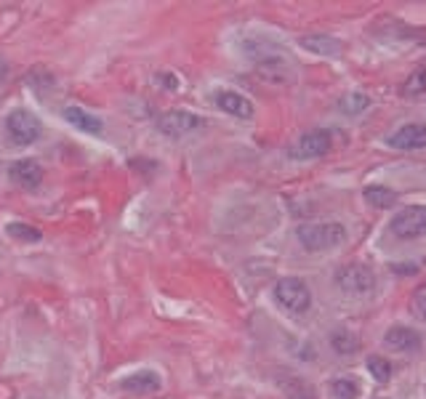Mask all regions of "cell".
Here are the masks:
<instances>
[{
    "instance_id": "10",
    "label": "cell",
    "mask_w": 426,
    "mask_h": 399,
    "mask_svg": "<svg viewBox=\"0 0 426 399\" xmlns=\"http://www.w3.org/2000/svg\"><path fill=\"white\" fill-rule=\"evenodd\" d=\"M216 104H219L221 112H227L232 118H240V120L253 118V104L243 94H237V91H219L216 94Z\"/></svg>"
},
{
    "instance_id": "3",
    "label": "cell",
    "mask_w": 426,
    "mask_h": 399,
    "mask_svg": "<svg viewBox=\"0 0 426 399\" xmlns=\"http://www.w3.org/2000/svg\"><path fill=\"white\" fill-rule=\"evenodd\" d=\"M6 131H8L13 144L30 146L40 139V133H43V122L37 120L32 112H27V109H13L11 115L6 118Z\"/></svg>"
},
{
    "instance_id": "13",
    "label": "cell",
    "mask_w": 426,
    "mask_h": 399,
    "mask_svg": "<svg viewBox=\"0 0 426 399\" xmlns=\"http://www.w3.org/2000/svg\"><path fill=\"white\" fill-rule=\"evenodd\" d=\"M387 343L394 346V349L400 351H418L421 349V338H418V333L411 330V327H391L389 333H387Z\"/></svg>"
},
{
    "instance_id": "2",
    "label": "cell",
    "mask_w": 426,
    "mask_h": 399,
    "mask_svg": "<svg viewBox=\"0 0 426 399\" xmlns=\"http://www.w3.org/2000/svg\"><path fill=\"white\" fill-rule=\"evenodd\" d=\"M275 298H277L282 309H288L293 315H304L309 309V303H312V293H309L304 279L285 277L275 285Z\"/></svg>"
},
{
    "instance_id": "7",
    "label": "cell",
    "mask_w": 426,
    "mask_h": 399,
    "mask_svg": "<svg viewBox=\"0 0 426 399\" xmlns=\"http://www.w3.org/2000/svg\"><path fill=\"white\" fill-rule=\"evenodd\" d=\"M330 149V133L328 131H309L299 139V144L291 149V158L299 160H312L328 155Z\"/></svg>"
},
{
    "instance_id": "21",
    "label": "cell",
    "mask_w": 426,
    "mask_h": 399,
    "mask_svg": "<svg viewBox=\"0 0 426 399\" xmlns=\"http://www.w3.org/2000/svg\"><path fill=\"white\" fill-rule=\"evenodd\" d=\"M370 104V99L365 94H349V96H344L341 101V107L346 109V112H363V109Z\"/></svg>"
},
{
    "instance_id": "14",
    "label": "cell",
    "mask_w": 426,
    "mask_h": 399,
    "mask_svg": "<svg viewBox=\"0 0 426 399\" xmlns=\"http://www.w3.org/2000/svg\"><path fill=\"white\" fill-rule=\"evenodd\" d=\"M301 46L312 53H320V56H339L344 46H341L336 37H328V35H306L301 37Z\"/></svg>"
},
{
    "instance_id": "1",
    "label": "cell",
    "mask_w": 426,
    "mask_h": 399,
    "mask_svg": "<svg viewBox=\"0 0 426 399\" xmlns=\"http://www.w3.org/2000/svg\"><path fill=\"white\" fill-rule=\"evenodd\" d=\"M346 237V229L336 224V221H325V224H304L299 227V242L306 251H333L339 248Z\"/></svg>"
},
{
    "instance_id": "18",
    "label": "cell",
    "mask_w": 426,
    "mask_h": 399,
    "mask_svg": "<svg viewBox=\"0 0 426 399\" xmlns=\"http://www.w3.org/2000/svg\"><path fill=\"white\" fill-rule=\"evenodd\" d=\"M330 343H333V349L339 351V354H352V351H357V338H354L349 330L333 333V336H330Z\"/></svg>"
},
{
    "instance_id": "20",
    "label": "cell",
    "mask_w": 426,
    "mask_h": 399,
    "mask_svg": "<svg viewBox=\"0 0 426 399\" xmlns=\"http://www.w3.org/2000/svg\"><path fill=\"white\" fill-rule=\"evenodd\" d=\"M405 94H426V67H418L413 75H408L405 83Z\"/></svg>"
},
{
    "instance_id": "4",
    "label": "cell",
    "mask_w": 426,
    "mask_h": 399,
    "mask_svg": "<svg viewBox=\"0 0 426 399\" xmlns=\"http://www.w3.org/2000/svg\"><path fill=\"white\" fill-rule=\"evenodd\" d=\"M391 232L402 240H413L426 234V208L424 205H405L391 218Z\"/></svg>"
},
{
    "instance_id": "6",
    "label": "cell",
    "mask_w": 426,
    "mask_h": 399,
    "mask_svg": "<svg viewBox=\"0 0 426 399\" xmlns=\"http://www.w3.org/2000/svg\"><path fill=\"white\" fill-rule=\"evenodd\" d=\"M197 125H200L197 115L184 112V109H170V112H165V115L158 120L160 133H163V136H168V139H179V136H184V133L195 131Z\"/></svg>"
},
{
    "instance_id": "19",
    "label": "cell",
    "mask_w": 426,
    "mask_h": 399,
    "mask_svg": "<svg viewBox=\"0 0 426 399\" xmlns=\"http://www.w3.org/2000/svg\"><path fill=\"white\" fill-rule=\"evenodd\" d=\"M330 391L336 394V399H357V394H360L357 384L346 381V378H339V381H333V384H330Z\"/></svg>"
},
{
    "instance_id": "5",
    "label": "cell",
    "mask_w": 426,
    "mask_h": 399,
    "mask_svg": "<svg viewBox=\"0 0 426 399\" xmlns=\"http://www.w3.org/2000/svg\"><path fill=\"white\" fill-rule=\"evenodd\" d=\"M336 282H339L341 291L346 293H370L373 291V285H376V277H373V272L363 264H349L344 266L339 274H336Z\"/></svg>"
},
{
    "instance_id": "12",
    "label": "cell",
    "mask_w": 426,
    "mask_h": 399,
    "mask_svg": "<svg viewBox=\"0 0 426 399\" xmlns=\"http://www.w3.org/2000/svg\"><path fill=\"white\" fill-rule=\"evenodd\" d=\"M61 115H64V120L70 122L73 128H77V131L91 133V136H99V133L104 131L101 118H96V115H91V112H85V109L80 107H67Z\"/></svg>"
},
{
    "instance_id": "8",
    "label": "cell",
    "mask_w": 426,
    "mask_h": 399,
    "mask_svg": "<svg viewBox=\"0 0 426 399\" xmlns=\"http://www.w3.org/2000/svg\"><path fill=\"white\" fill-rule=\"evenodd\" d=\"M8 173H11V179L19 184L22 189H37V186L43 184V176H46V173H43V165L30 158L16 160Z\"/></svg>"
},
{
    "instance_id": "17",
    "label": "cell",
    "mask_w": 426,
    "mask_h": 399,
    "mask_svg": "<svg viewBox=\"0 0 426 399\" xmlns=\"http://www.w3.org/2000/svg\"><path fill=\"white\" fill-rule=\"evenodd\" d=\"M368 370H370V375L376 378L378 384H387L391 378V362L384 360V357H370L368 360Z\"/></svg>"
},
{
    "instance_id": "22",
    "label": "cell",
    "mask_w": 426,
    "mask_h": 399,
    "mask_svg": "<svg viewBox=\"0 0 426 399\" xmlns=\"http://www.w3.org/2000/svg\"><path fill=\"white\" fill-rule=\"evenodd\" d=\"M413 309H415V315L421 317V319H426V285H424V288H421L418 293H415Z\"/></svg>"
},
{
    "instance_id": "15",
    "label": "cell",
    "mask_w": 426,
    "mask_h": 399,
    "mask_svg": "<svg viewBox=\"0 0 426 399\" xmlns=\"http://www.w3.org/2000/svg\"><path fill=\"white\" fill-rule=\"evenodd\" d=\"M365 200L373 208H391L397 203V192H391L389 186H368Z\"/></svg>"
},
{
    "instance_id": "9",
    "label": "cell",
    "mask_w": 426,
    "mask_h": 399,
    "mask_svg": "<svg viewBox=\"0 0 426 399\" xmlns=\"http://www.w3.org/2000/svg\"><path fill=\"white\" fill-rule=\"evenodd\" d=\"M387 141H389V146H394V149H424L426 125H418V122H413V125H402L400 131L391 133Z\"/></svg>"
},
{
    "instance_id": "16",
    "label": "cell",
    "mask_w": 426,
    "mask_h": 399,
    "mask_svg": "<svg viewBox=\"0 0 426 399\" xmlns=\"http://www.w3.org/2000/svg\"><path fill=\"white\" fill-rule=\"evenodd\" d=\"M6 234H8V237H13V240H19V242L43 240V232L35 229V227H30V224H22V221H11V224L6 227Z\"/></svg>"
},
{
    "instance_id": "11",
    "label": "cell",
    "mask_w": 426,
    "mask_h": 399,
    "mask_svg": "<svg viewBox=\"0 0 426 399\" xmlns=\"http://www.w3.org/2000/svg\"><path fill=\"white\" fill-rule=\"evenodd\" d=\"M160 386H163V381L152 370H139V373H131L120 381V388L128 394H155V391H160Z\"/></svg>"
}]
</instances>
